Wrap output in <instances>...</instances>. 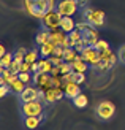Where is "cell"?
Returning <instances> with one entry per match:
<instances>
[{"mask_svg":"<svg viewBox=\"0 0 125 130\" xmlns=\"http://www.w3.org/2000/svg\"><path fill=\"white\" fill-rule=\"evenodd\" d=\"M24 6L30 16L41 21L48 11H54L57 8V2L56 0H24Z\"/></svg>","mask_w":125,"mask_h":130,"instance_id":"1","label":"cell"},{"mask_svg":"<svg viewBox=\"0 0 125 130\" xmlns=\"http://www.w3.org/2000/svg\"><path fill=\"white\" fill-rule=\"evenodd\" d=\"M82 18L84 21H87L92 27L95 29H100L103 27L104 24H106V14H104V11L101 10H94V8H89V6H85L82 8Z\"/></svg>","mask_w":125,"mask_h":130,"instance_id":"2","label":"cell"},{"mask_svg":"<svg viewBox=\"0 0 125 130\" xmlns=\"http://www.w3.org/2000/svg\"><path fill=\"white\" fill-rule=\"evenodd\" d=\"M114 114H116V105L113 102H109V100H100L97 103V106H95V116H97V119L98 121H101V122H106V121H111L114 118Z\"/></svg>","mask_w":125,"mask_h":130,"instance_id":"3","label":"cell"},{"mask_svg":"<svg viewBox=\"0 0 125 130\" xmlns=\"http://www.w3.org/2000/svg\"><path fill=\"white\" fill-rule=\"evenodd\" d=\"M19 111H21L22 118H29V116H41L44 113V103L40 100L33 102H24L19 105Z\"/></svg>","mask_w":125,"mask_h":130,"instance_id":"4","label":"cell"},{"mask_svg":"<svg viewBox=\"0 0 125 130\" xmlns=\"http://www.w3.org/2000/svg\"><path fill=\"white\" fill-rule=\"evenodd\" d=\"M62 14L59 13L57 10L54 11H48L41 19V27L46 30H56V29H60V22H62Z\"/></svg>","mask_w":125,"mask_h":130,"instance_id":"5","label":"cell"},{"mask_svg":"<svg viewBox=\"0 0 125 130\" xmlns=\"http://www.w3.org/2000/svg\"><path fill=\"white\" fill-rule=\"evenodd\" d=\"M79 54H81L82 59L90 65V68H94V70L101 63V60H100V53H98V49H95V46H85Z\"/></svg>","mask_w":125,"mask_h":130,"instance_id":"6","label":"cell"},{"mask_svg":"<svg viewBox=\"0 0 125 130\" xmlns=\"http://www.w3.org/2000/svg\"><path fill=\"white\" fill-rule=\"evenodd\" d=\"M56 10L62 16H75L79 11V3L78 0H59Z\"/></svg>","mask_w":125,"mask_h":130,"instance_id":"7","label":"cell"},{"mask_svg":"<svg viewBox=\"0 0 125 130\" xmlns=\"http://www.w3.org/2000/svg\"><path fill=\"white\" fill-rule=\"evenodd\" d=\"M33 86H37L40 90L46 92V90H49L51 87H54V83H52V75L51 73H43L40 70L38 73L33 75Z\"/></svg>","mask_w":125,"mask_h":130,"instance_id":"8","label":"cell"},{"mask_svg":"<svg viewBox=\"0 0 125 130\" xmlns=\"http://www.w3.org/2000/svg\"><path fill=\"white\" fill-rule=\"evenodd\" d=\"M40 95H41V90L38 89L33 84H29L21 94H19V102L24 103V102H33V100H40Z\"/></svg>","mask_w":125,"mask_h":130,"instance_id":"9","label":"cell"},{"mask_svg":"<svg viewBox=\"0 0 125 130\" xmlns=\"http://www.w3.org/2000/svg\"><path fill=\"white\" fill-rule=\"evenodd\" d=\"M65 95V90L62 87H51L49 90L44 92V105H52L57 100H62V97Z\"/></svg>","mask_w":125,"mask_h":130,"instance_id":"10","label":"cell"},{"mask_svg":"<svg viewBox=\"0 0 125 130\" xmlns=\"http://www.w3.org/2000/svg\"><path fill=\"white\" fill-rule=\"evenodd\" d=\"M98 32H97V29L95 27H87L84 32H82V41H84V44L85 46H95V44L98 43Z\"/></svg>","mask_w":125,"mask_h":130,"instance_id":"11","label":"cell"},{"mask_svg":"<svg viewBox=\"0 0 125 130\" xmlns=\"http://www.w3.org/2000/svg\"><path fill=\"white\" fill-rule=\"evenodd\" d=\"M44 121V113L41 116H29V118H22V124L25 128L29 130H35L37 127L41 125V122Z\"/></svg>","mask_w":125,"mask_h":130,"instance_id":"12","label":"cell"},{"mask_svg":"<svg viewBox=\"0 0 125 130\" xmlns=\"http://www.w3.org/2000/svg\"><path fill=\"white\" fill-rule=\"evenodd\" d=\"M63 90H65V97H68L70 100H73L75 97H78V95L81 94V86H79V84H76L75 81H68L63 86Z\"/></svg>","mask_w":125,"mask_h":130,"instance_id":"13","label":"cell"},{"mask_svg":"<svg viewBox=\"0 0 125 130\" xmlns=\"http://www.w3.org/2000/svg\"><path fill=\"white\" fill-rule=\"evenodd\" d=\"M68 34H65L62 29H56V30H51V41L56 44V46H63L65 40H67Z\"/></svg>","mask_w":125,"mask_h":130,"instance_id":"14","label":"cell"},{"mask_svg":"<svg viewBox=\"0 0 125 130\" xmlns=\"http://www.w3.org/2000/svg\"><path fill=\"white\" fill-rule=\"evenodd\" d=\"M51 41V30H46V29H40L37 32V35H35V43L38 44V46H41V44L44 43H48Z\"/></svg>","mask_w":125,"mask_h":130,"instance_id":"15","label":"cell"},{"mask_svg":"<svg viewBox=\"0 0 125 130\" xmlns=\"http://www.w3.org/2000/svg\"><path fill=\"white\" fill-rule=\"evenodd\" d=\"M60 29L65 32V34H70L71 30H75L76 29V22H75L73 16H63L62 22H60Z\"/></svg>","mask_w":125,"mask_h":130,"instance_id":"16","label":"cell"},{"mask_svg":"<svg viewBox=\"0 0 125 130\" xmlns=\"http://www.w3.org/2000/svg\"><path fill=\"white\" fill-rule=\"evenodd\" d=\"M71 65H73V71H76V73H85V71L89 70V67H90V65L81 57V54L76 57V60L71 63Z\"/></svg>","mask_w":125,"mask_h":130,"instance_id":"17","label":"cell"},{"mask_svg":"<svg viewBox=\"0 0 125 130\" xmlns=\"http://www.w3.org/2000/svg\"><path fill=\"white\" fill-rule=\"evenodd\" d=\"M38 49H40V56L41 57H51L52 54H54V49H56V44L52 41H48L41 44V46H38Z\"/></svg>","mask_w":125,"mask_h":130,"instance_id":"18","label":"cell"},{"mask_svg":"<svg viewBox=\"0 0 125 130\" xmlns=\"http://www.w3.org/2000/svg\"><path fill=\"white\" fill-rule=\"evenodd\" d=\"M10 87H11V92H14V94L19 95L25 87H27V84H25L24 81H21L19 78H16L14 81H11V83H10Z\"/></svg>","mask_w":125,"mask_h":130,"instance_id":"19","label":"cell"},{"mask_svg":"<svg viewBox=\"0 0 125 130\" xmlns=\"http://www.w3.org/2000/svg\"><path fill=\"white\" fill-rule=\"evenodd\" d=\"M78 56H79V53H78L75 48H65V51H63V60H65V62L73 63V62L76 60Z\"/></svg>","mask_w":125,"mask_h":130,"instance_id":"20","label":"cell"},{"mask_svg":"<svg viewBox=\"0 0 125 130\" xmlns=\"http://www.w3.org/2000/svg\"><path fill=\"white\" fill-rule=\"evenodd\" d=\"M38 63H40V70L43 73H51V70L54 68V63L49 60V57H41V59H38Z\"/></svg>","mask_w":125,"mask_h":130,"instance_id":"21","label":"cell"},{"mask_svg":"<svg viewBox=\"0 0 125 130\" xmlns=\"http://www.w3.org/2000/svg\"><path fill=\"white\" fill-rule=\"evenodd\" d=\"M71 102H73V105H75L76 108H85V106H87V103H89V99H87V95H84V94L81 92L78 97H75Z\"/></svg>","mask_w":125,"mask_h":130,"instance_id":"22","label":"cell"},{"mask_svg":"<svg viewBox=\"0 0 125 130\" xmlns=\"http://www.w3.org/2000/svg\"><path fill=\"white\" fill-rule=\"evenodd\" d=\"M13 60H14V54L6 53L5 56L0 57V67H2V68H11Z\"/></svg>","mask_w":125,"mask_h":130,"instance_id":"23","label":"cell"},{"mask_svg":"<svg viewBox=\"0 0 125 130\" xmlns=\"http://www.w3.org/2000/svg\"><path fill=\"white\" fill-rule=\"evenodd\" d=\"M38 57H41L40 56V49H30V51H27V54H25V60L24 62L33 63V62L38 60Z\"/></svg>","mask_w":125,"mask_h":130,"instance_id":"24","label":"cell"},{"mask_svg":"<svg viewBox=\"0 0 125 130\" xmlns=\"http://www.w3.org/2000/svg\"><path fill=\"white\" fill-rule=\"evenodd\" d=\"M19 79L24 81L29 86V84L33 83V75H32V73H24V71H22V73H19Z\"/></svg>","mask_w":125,"mask_h":130,"instance_id":"25","label":"cell"},{"mask_svg":"<svg viewBox=\"0 0 125 130\" xmlns=\"http://www.w3.org/2000/svg\"><path fill=\"white\" fill-rule=\"evenodd\" d=\"M73 71V65L70 62H63L60 65V75H67V73H71Z\"/></svg>","mask_w":125,"mask_h":130,"instance_id":"26","label":"cell"},{"mask_svg":"<svg viewBox=\"0 0 125 130\" xmlns=\"http://www.w3.org/2000/svg\"><path fill=\"white\" fill-rule=\"evenodd\" d=\"M73 81L81 86V84L85 83V75L84 73H76V71H73Z\"/></svg>","mask_w":125,"mask_h":130,"instance_id":"27","label":"cell"},{"mask_svg":"<svg viewBox=\"0 0 125 130\" xmlns=\"http://www.w3.org/2000/svg\"><path fill=\"white\" fill-rule=\"evenodd\" d=\"M117 57H119V63L125 65V43L119 48V51H117Z\"/></svg>","mask_w":125,"mask_h":130,"instance_id":"28","label":"cell"},{"mask_svg":"<svg viewBox=\"0 0 125 130\" xmlns=\"http://www.w3.org/2000/svg\"><path fill=\"white\" fill-rule=\"evenodd\" d=\"M108 48H109V43L106 40H98V43L95 44V49H98V53H100V51L108 49Z\"/></svg>","mask_w":125,"mask_h":130,"instance_id":"29","label":"cell"},{"mask_svg":"<svg viewBox=\"0 0 125 130\" xmlns=\"http://www.w3.org/2000/svg\"><path fill=\"white\" fill-rule=\"evenodd\" d=\"M11 92V87H10V84H0V97H3L6 95V94H10Z\"/></svg>","mask_w":125,"mask_h":130,"instance_id":"30","label":"cell"},{"mask_svg":"<svg viewBox=\"0 0 125 130\" xmlns=\"http://www.w3.org/2000/svg\"><path fill=\"white\" fill-rule=\"evenodd\" d=\"M49 60L54 63V65H57V67H59V65H62V63L65 62V60H63V57H60V56H54V54L49 57Z\"/></svg>","mask_w":125,"mask_h":130,"instance_id":"31","label":"cell"},{"mask_svg":"<svg viewBox=\"0 0 125 130\" xmlns=\"http://www.w3.org/2000/svg\"><path fill=\"white\" fill-rule=\"evenodd\" d=\"M30 67H32V63L22 62V65H21V73H22V71H24V73H30Z\"/></svg>","mask_w":125,"mask_h":130,"instance_id":"32","label":"cell"},{"mask_svg":"<svg viewBox=\"0 0 125 130\" xmlns=\"http://www.w3.org/2000/svg\"><path fill=\"white\" fill-rule=\"evenodd\" d=\"M38 71H40V63H38V60H37V62L32 63V67H30V73H32V75H35V73H38Z\"/></svg>","mask_w":125,"mask_h":130,"instance_id":"33","label":"cell"},{"mask_svg":"<svg viewBox=\"0 0 125 130\" xmlns=\"http://www.w3.org/2000/svg\"><path fill=\"white\" fill-rule=\"evenodd\" d=\"M63 51H65L63 46H56V49H54V56H60V57H63Z\"/></svg>","mask_w":125,"mask_h":130,"instance_id":"34","label":"cell"},{"mask_svg":"<svg viewBox=\"0 0 125 130\" xmlns=\"http://www.w3.org/2000/svg\"><path fill=\"white\" fill-rule=\"evenodd\" d=\"M51 75L52 76H59V75H60V65H59V67H57V65H54V68L51 70Z\"/></svg>","mask_w":125,"mask_h":130,"instance_id":"35","label":"cell"},{"mask_svg":"<svg viewBox=\"0 0 125 130\" xmlns=\"http://www.w3.org/2000/svg\"><path fill=\"white\" fill-rule=\"evenodd\" d=\"M6 53H5V46H3V44H2V46H0V57H2V56H5Z\"/></svg>","mask_w":125,"mask_h":130,"instance_id":"36","label":"cell"}]
</instances>
